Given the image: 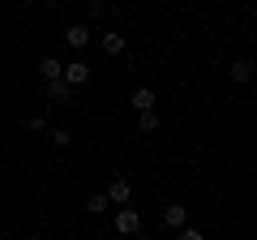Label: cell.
<instances>
[{"instance_id": "obj_1", "label": "cell", "mask_w": 257, "mask_h": 240, "mask_svg": "<svg viewBox=\"0 0 257 240\" xmlns=\"http://www.w3.org/2000/svg\"><path fill=\"white\" fill-rule=\"evenodd\" d=\"M116 231H120V236H138V231H142V214L133 210V206H120V210H116Z\"/></svg>"}, {"instance_id": "obj_2", "label": "cell", "mask_w": 257, "mask_h": 240, "mask_svg": "<svg viewBox=\"0 0 257 240\" xmlns=\"http://www.w3.org/2000/svg\"><path fill=\"white\" fill-rule=\"evenodd\" d=\"M60 77L69 86H86V82H90V65H86V60H69V65L60 69Z\"/></svg>"}, {"instance_id": "obj_3", "label": "cell", "mask_w": 257, "mask_h": 240, "mask_svg": "<svg viewBox=\"0 0 257 240\" xmlns=\"http://www.w3.org/2000/svg\"><path fill=\"white\" fill-rule=\"evenodd\" d=\"M90 26H86V22H73V26H69V30H64V43H69V47H73V52H82V47L86 43H90Z\"/></svg>"}, {"instance_id": "obj_4", "label": "cell", "mask_w": 257, "mask_h": 240, "mask_svg": "<svg viewBox=\"0 0 257 240\" xmlns=\"http://www.w3.org/2000/svg\"><path fill=\"white\" fill-rule=\"evenodd\" d=\"M128 107L133 111H155V90L150 86H138V90L128 94Z\"/></svg>"}, {"instance_id": "obj_5", "label": "cell", "mask_w": 257, "mask_h": 240, "mask_svg": "<svg viewBox=\"0 0 257 240\" xmlns=\"http://www.w3.org/2000/svg\"><path fill=\"white\" fill-rule=\"evenodd\" d=\"M163 223H167V227H176V231H180V227H189V210H184V206H163Z\"/></svg>"}, {"instance_id": "obj_6", "label": "cell", "mask_w": 257, "mask_h": 240, "mask_svg": "<svg viewBox=\"0 0 257 240\" xmlns=\"http://www.w3.org/2000/svg\"><path fill=\"white\" fill-rule=\"evenodd\" d=\"M107 202L111 206H128V180L124 176H116V180L107 185Z\"/></svg>"}, {"instance_id": "obj_7", "label": "cell", "mask_w": 257, "mask_h": 240, "mask_svg": "<svg viewBox=\"0 0 257 240\" xmlns=\"http://www.w3.org/2000/svg\"><path fill=\"white\" fill-rule=\"evenodd\" d=\"M60 60H56V56H43V60H39V77H43V82H56V77H60Z\"/></svg>"}, {"instance_id": "obj_8", "label": "cell", "mask_w": 257, "mask_h": 240, "mask_svg": "<svg viewBox=\"0 0 257 240\" xmlns=\"http://www.w3.org/2000/svg\"><path fill=\"white\" fill-rule=\"evenodd\" d=\"M69 94H73V86L64 82V77H56V82H47V99H56V103H69Z\"/></svg>"}, {"instance_id": "obj_9", "label": "cell", "mask_w": 257, "mask_h": 240, "mask_svg": "<svg viewBox=\"0 0 257 240\" xmlns=\"http://www.w3.org/2000/svg\"><path fill=\"white\" fill-rule=\"evenodd\" d=\"M103 52L120 56V52H124V35H120V30H107V35H103Z\"/></svg>"}, {"instance_id": "obj_10", "label": "cell", "mask_w": 257, "mask_h": 240, "mask_svg": "<svg viewBox=\"0 0 257 240\" xmlns=\"http://www.w3.org/2000/svg\"><path fill=\"white\" fill-rule=\"evenodd\" d=\"M159 125H163L159 111H138V129H142V133H159Z\"/></svg>"}, {"instance_id": "obj_11", "label": "cell", "mask_w": 257, "mask_h": 240, "mask_svg": "<svg viewBox=\"0 0 257 240\" xmlns=\"http://www.w3.org/2000/svg\"><path fill=\"white\" fill-rule=\"evenodd\" d=\"M231 82H248V77H253V65H248V60H231Z\"/></svg>"}, {"instance_id": "obj_12", "label": "cell", "mask_w": 257, "mask_h": 240, "mask_svg": "<svg viewBox=\"0 0 257 240\" xmlns=\"http://www.w3.org/2000/svg\"><path fill=\"white\" fill-rule=\"evenodd\" d=\"M107 193H90V202H86V210H90V214H103V210H107Z\"/></svg>"}, {"instance_id": "obj_13", "label": "cell", "mask_w": 257, "mask_h": 240, "mask_svg": "<svg viewBox=\"0 0 257 240\" xmlns=\"http://www.w3.org/2000/svg\"><path fill=\"white\" fill-rule=\"evenodd\" d=\"M69 142H73V133H69V129H52V146H69Z\"/></svg>"}, {"instance_id": "obj_14", "label": "cell", "mask_w": 257, "mask_h": 240, "mask_svg": "<svg viewBox=\"0 0 257 240\" xmlns=\"http://www.w3.org/2000/svg\"><path fill=\"white\" fill-rule=\"evenodd\" d=\"M176 240H206V236L197 227H180V236H176Z\"/></svg>"}, {"instance_id": "obj_15", "label": "cell", "mask_w": 257, "mask_h": 240, "mask_svg": "<svg viewBox=\"0 0 257 240\" xmlns=\"http://www.w3.org/2000/svg\"><path fill=\"white\" fill-rule=\"evenodd\" d=\"M26 5H35V0H26Z\"/></svg>"}]
</instances>
